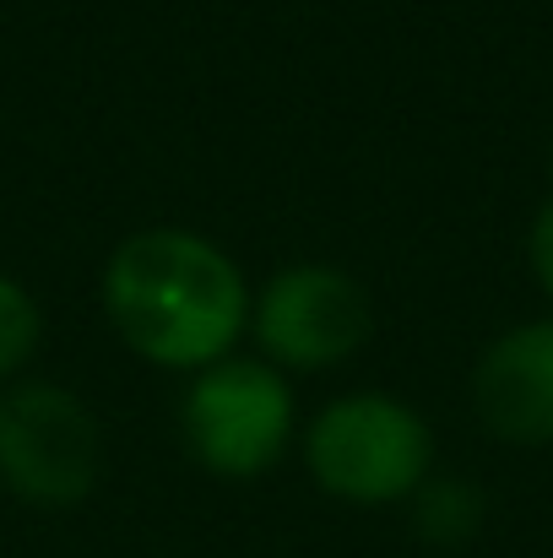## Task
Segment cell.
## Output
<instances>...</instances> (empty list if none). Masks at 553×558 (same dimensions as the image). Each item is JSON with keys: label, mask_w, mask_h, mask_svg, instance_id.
Masks as SVG:
<instances>
[{"label": "cell", "mask_w": 553, "mask_h": 558, "mask_svg": "<svg viewBox=\"0 0 553 558\" xmlns=\"http://www.w3.org/2000/svg\"><path fill=\"white\" fill-rule=\"evenodd\" d=\"M299 396L293 374L261 353H228L206 369L184 374L180 439L190 461L217 483H255L299 450Z\"/></svg>", "instance_id": "3"}, {"label": "cell", "mask_w": 553, "mask_h": 558, "mask_svg": "<svg viewBox=\"0 0 553 558\" xmlns=\"http://www.w3.org/2000/svg\"><path fill=\"white\" fill-rule=\"evenodd\" d=\"M299 456L310 483L353 510L407 505L434 472L440 445L429 417L396 390H342L304 417Z\"/></svg>", "instance_id": "2"}, {"label": "cell", "mask_w": 553, "mask_h": 558, "mask_svg": "<svg viewBox=\"0 0 553 558\" xmlns=\"http://www.w3.org/2000/svg\"><path fill=\"white\" fill-rule=\"evenodd\" d=\"M527 266H532V282L553 310V195L538 206V217L527 228Z\"/></svg>", "instance_id": "9"}, {"label": "cell", "mask_w": 553, "mask_h": 558, "mask_svg": "<svg viewBox=\"0 0 553 558\" xmlns=\"http://www.w3.org/2000/svg\"><path fill=\"white\" fill-rule=\"evenodd\" d=\"M549 180H553V147H549Z\"/></svg>", "instance_id": "10"}, {"label": "cell", "mask_w": 553, "mask_h": 558, "mask_svg": "<svg viewBox=\"0 0 553 558\" xmlns=\"http://www.w3.org/2000/svg\"><path fill=\"white\" fill-rule=\"evenodd\" d=\"M407 515H412L418 543L450 554V548H467V543L483 532V521H489V494H483L472 477H461V472H434V477L407 499Z\"/></svg>", "instance_id": "7"}, {"label": "cell", "mask_w": 553, "mask_h": 558, "mask_svg": "<svg viewBox=\"0 0 553 558\" xmlns=\"http://www.w3.org/2000/svg\"><path fill=\"white\" fill-rule=\"evenodd\" d=\"M44 337H49V320H44L38 293L22 277L0 271V385H16L33 374Z\"/></svg>", "instance_id": "8"}, {"label": "cell", "mask_w": 553, "mask_h": 558, "mask_svg": "<svg viewBox=\"0 0 553 558\" xmlns=\"http://www.w3.org/2000/svg\"><path fill=\"white\" fill-rule=\"evenodd\" d=\"M104 483V423L65 379L0 385V488L27 510H76Z\"/></svg>", "instance_id": "4"}, {"label": "cell", "mask_w": 553, "mask_h": 558, "mask_svg": "<svg viewBox=\"0 0 553 558\" xmlns=\"http://www.w3.org/2000/svg\"><path fill=\"white\" fill-rule=\"evenodd\" d=\"M374 337L369 288L337 260H288L250 299V353L282 374H332Z\"/></svg>", "instance_id": "5"}, {"label": "cell", "mask_w": 553, "mask_h": 558, "mask_svg": "<svg viewBox=\"0 0 553 558\" xmlns=\"http://www.w3.org/2000/svg\"><path fill=\"white\" fill-rule=\"evenodd\" d=\"M98 299L131 359L164 374H195L244 348L255 282L212 233L153 222L109 250Z\"/></svg>", "instance_id": "1"}, {"label": "cell", "mask_w": 553, "mask_h": 558, "mask_svg": "<svg viewBox=\"0 0 553 558\" xmlns=\"http://www.w3.org/2000/svg\"><path fill=\"white\" fill-rule=\"evenodd\" d=\"M472 417L510 450H553V310L505 326L478 353Z\"/></svg>", "instance_id": "6"}]
</instances>
